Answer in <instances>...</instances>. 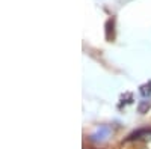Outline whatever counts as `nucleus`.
<instances>
[{
  "label": "nucleus",
  "mask_w": 151,
  "mask_h": 149,
  "mask_svg": "<svg viewBox=\"0 0 151 149\" xmlns=\"http://www.w3.org/2000/svg\"><path fill=\"white\" fill-rule=\"evenodd\" d=\"M113 38H115V20L110 18L106 23V39L112 41Z\"/></svg>",
  "instance_id": "1"
},
{
  "label": "nucleus",
  "mask_w": 151,
  "mask_h": 149,
  "mask_svg": "<svg viewBox=\"0 0 151 149\" xmlns=\"http://www.w3.org/2000/svg\"><path fill=\"white\" fill-rule=\"evenodd\" d=\"M109 131H110V130H109L107 127H101L95 134L91 135V139H92L94 142H101V140H104L107 135H109Z\"/></svg>",
  "instance_id": "2"
},
{
  "label": "nucleus",
  "mask_w": 151,
  "mask_h": 149,
  "mask_svg": "<svg viewBox=\"0 0 151 149\" xmlns=\"http://www.w3.org/2000/svg\"><path fill=\"white\" fill-rule=\"evenodd\" d=\"M150 107H151V104L148 101H141L139 106H137V111H139V113H145V111H148Z\"/></svg>",
  "instance_id": "3"
},
{
  "label": "nucleus",
  "mask_w": 151,
  "mask_h": 149,
  "mask_svg": "<svg viewBox=\"0 0 151 149\" xmlns=\"http://www.w3.org/2000/svg\"><path fill=\"white\" fill-rule=\"evenodd\" d=\"M141 93H142L144 96H147V95L151 93V83H147V84L142 86V88H141Z\"/></svg>",
  "instance_id": "4"
}]
</instances>
